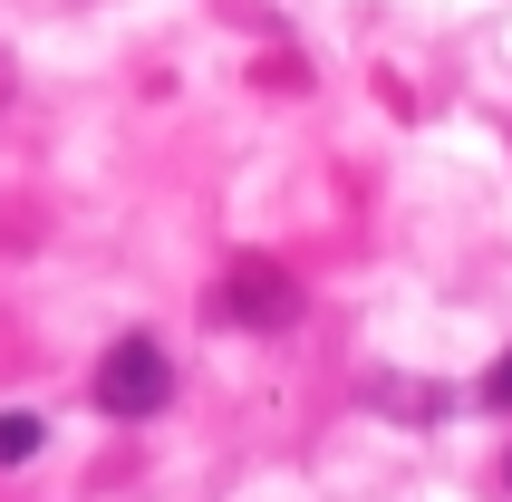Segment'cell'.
Masks as SVG:
<instances>
[{
    "instance_id": "cell-1",
    "label": "cell",
    "mask_w": 512,
    "mask_h": 502,
    "mask_svg": "<svg viewBox=\"0 0 512 502\" xmlns=\"http://www.w3.org/2000/svg\"><path fill=\"white\" fill-rule=\"evenodd\" d=\"M165 396H174V367L155 338H116L97 358V406L107 416H165Z\"/></svg>"
},
{
    "instance_id": "cell-2",
    "label": "cell",
    "mask_w": 512,
    "mask_h": 502,
    "mask_svg": "<svg viewBox=\"0 0 512 502\" xmlns=\"http://www.w3.org/2000/svg\"><path fill=\"white\" fill-rule=\"evenodd\" d=\"M223 319H242V329H290V319H300V290H290V271H271V261H242V271L223 280Z\"/></svg>"
},
{
    "instance_id": "cell-3",
    "label": "cell",
    "mask_w": 512,
    "mask_h": 502,
    "mask_svg": "<svg viewBox=\"0 0 512 502\" xmlns=\"http://www.w3.org/2000/svg\"><path fill=\"white\" fill-rule=\"evenodd\" d=\"M39 454V416H0V464H29Z\"/></svg>"
},
{
    "instance_id": "cell-4",
    "label": "cell",
    "mask_w": 512,
    "mask_h": 502,
    "mask_svg": "<svg viewBox=\"0 0 512 502\" xmlns=\"http://www.w3.org/2000/svg\"><path fill=\"white\" fill-rule=\"evenodd\" d=\"M484 396H493V406H512V358H503V367L484 377Z\"/></svg>"
},
{
    "instance_id": "cell-5",
    "label": "cell",
    "mask_w": 512,
    "mask_h": 502,
    "mask_svg": "<svg viewBox=\"0 0 512 502\" xmlns=\"http://www.w3.org/2000/svg\"><path fill=\"white\" fill-rule=\"evenodd\" d=\"M503 493H512V445H503Z\"/></svg>"
}]
</instances>
